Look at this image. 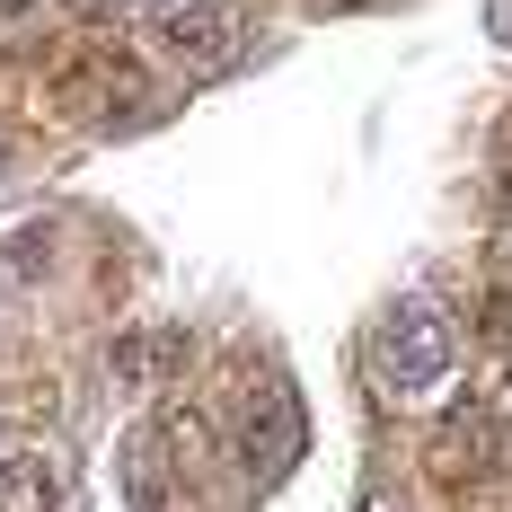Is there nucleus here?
I'll return each instance as SVG.
<instances>
[{
  "label": "nucleus",
  "mask_w": 512,
  "mask_h": 512,
  "mask_svg": "<svg viewBox=\"0 0 512 512\" xmlns=\"http://www.w3.org/2000/svg\"><path fill=\"white\" fill-rule=\"evenodd\" d=\"M371 362H380V389H398V398H424V389H442V380H451V362H460V327H451L442 309L424 301V292H407V301L380 309Z\"/></svg>",
  "instance_id": "f257e3e1"
},
{
  "label": "nucleus",
  "mask_w": 512,
  "mask_h": 512,
  "mask_svg": "<svg viewBox=\"0 0 512 512\" xmlns=\"http://www.w3.org/2000/svg\"><path fill=\"white\" fill-rule=\"evenodd\" d=\"M151 27H159V45L177 53V62H195V71H212V62L230 53V18H221L212 0H159Z\"/></svg>",
  "instance_id": "f03ea898"
},
{
  "label": "nucleus",
  "mask_w": 512,
  "mask_h": 512,
  "mask_svg": "<svg viewBox=\"0 0 512 512\" xmlns=\"http://www.w3.org/2000/svg\"><path fill=\"white\" fill-rule=\"evenodd\" d=\"M292 460H301V407H292V389H265L248 407V468L256 477H283Z\"/></svg>",
  "instance_id": "7ed1b4c3"
},
{
  "label": "nucleus",
  "mask_w": 512,
  "mask_h": 512,
  "mask_svg": "<svg viewBox=\"0 0 512 512\" xmlns=\"http://www.w3.org/2000/svg\"><path fill=\"white\" fill-rule=\"evenodd\" d=\"M0 512H62V460L45 442L0 451Z\"/></svg>",
  "instance_id": "20e7f679"
},
{
  "label": "nucleus",
  "mask_w": 512,
  "mask_h": 512,
  "mask_svg": "<svg viewBox=\"0 0 512 512\" xmlns=\"http://www.w3.org/2000/svg\"><path fill=\"white\" fill-rule=\"evenodd\" d=\"M89 9H98V18H106V9H115V18H124V9H142V0H89Z\"/></svg>",
  "instance_id": "39448f33"
},
{
  "label": "nucleus",
  "mask_w": 512,
  "mask_h": 512,
  "mask_svg": "<svg viewBox=\"0 0 512 512\" xmlns=\"http://www.w3.org/2000/svg\"><path fill=\"white\" fill-rule=\"evenodd\" d=\"M9 9H36V0H0V18H9Z\"/></svg>",
  "instance_id": "423d86ee"
},
{
  "label": "nucleus",
  "mask_w": 512,
  "mask_h": 512,
  "mask_svg": "<svg viewBox=\"0 0 512 512\" xmlns=\"http://www.w3.org/2000/svg\"><path fill=\"white\" fill-rule=\"evenodd\" d=\"M495 18H504V36H512V0H504V9H495Z\"/></svg>",
  "instance_id": "0eeeda50"
},
{
  "label": "nucleus",
  "mask_w": 512,
  "mask_h": 512,
  "mask_svg": "<svg viewBox=\"0 0 512 512\" xmlns=\"http://www.w3.org/2000/svg\"><path fill=\"white\" fill-rule=\"evenodd\" d=\"M0 168H9V133H0Z\"/></svg>",
  "instance_id": "6e6552de"
}]
</instances>
